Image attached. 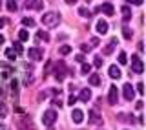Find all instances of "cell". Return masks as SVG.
<instances>
[{"label":"cell","mask_w":146,"mask_h":130,"mask_svg":"<svg viewBox=\"0 0 146 130\" xmlns=\"http://www.w3.org/2000/svg\"><path fill=\"white\" fill-rule=\"evenodd\" d=\"M58 22H60V15L55 11H49V13H44L42 15V24L46 27H57Z\"/></svg>","instance_id":"1"},{"label":"cell","mask_w":146,"mask_h":130,"mask_svg":"<svg viewBox=\"0 0 146 130\" xmlns=\"http://www.w3.org/2000/svg\"><path fill=\"white\" fill-rule=\"evenodd\" d=\"M131 72L133 73H143L144 72V64L137 55H131Z\"/></svg>","instance_id":"2"},{"label":"cell","mask_w":146,"mask_h":130,"mask_svg":"<svg viewBox=\"0 0 146 130\" xmlns=\"http://www.w3.org/2000/svg\"><path fill=\"white\" fill-rule=\"evenodd\" d=\"M55 121H57V112H55V110H46L44 115H42V123L48 125V127H51Z\"/></svg>","instance_id":"3"},{"label":"cell","mask_w":146,"mask_h":130,"mask_svg":"<svg viewBox=\"0 0 146 130\" xmlns=\"http://www.w3.org/2000/svg\"><path fill=\"white\" fill-rule=\"evenodd\" d=\"M64 77H66V66H64V62H58L57 66H55V79H57V81H62Z\"/></svg>","instance_id":"4"},{"label":"cell","mask_w":146,"mask_h":130,"mask_svg":"<svg viewBox=\"0 0 146 130\" xmlns=\"http://www.w3.org/2000/svg\"><path fill=\"white\" fill-rule=\"evenodd\" d=\"M117 101H119L117 86H110V92H108V103H110V105H115Z\"/></svg>","instance_id":"5"},{"label":"cell","mask_w":146,"mask_h":130,"mask_svg":"<svg viewBox=\"0 0 146 130\" xmlns=\"http://www.w3.org/2000/svg\"><path fill=\"white\" fill-rule=\"evenodd\" d=\"M27 55H29L31 59H33V61H40V59L44 57V52L40 48H31L29 52H27Z\"/></svg>","instance_id":"6"},{"label":"cell","mask_w":146,"mask_h":130,"mask_svg":"<svg viewBox=\"0 0 146 130\" xmlns=\"http://www.w3.org/2000/svg\"><path fill=\"white\" fill-rule=\"evenodd\" d=\"M122 90H124V99H126V101H133L135 90L131 88V84H124V86H122Z\"/></svg>","instance_id":"7"},{"label":"cell","mask_w":146,"mask_h":130,"mask_svg":"<svg viewBox=\"0 0 146 130\" xmlns=\"http://www.w3.org/2000/svg\"><path fill=\"white\" fill-rule=\"evenodd\" d=\"M99 11H102L104 15H108V17H111L113 13H115V9H113V6L110 2H106V4H102V6H99Z\"/></svg>","instance_id":"8"},{"label":"cell","mask_w":146,"mask_h":130,"mask_svg":"<svg viewBox=\"0 0 146 130\" xmlns=\"http://www.w3.org/2000/svg\"><path fill=\"white\" fill-rule=\"evenodd\" d=\"M97 33H100V35H106L108 33V22L102 20V18H99V20H97Z\"/></svg>","instance_id":"9"},{"label":"cell","mask_w":146,"mask_h":130,"mask_svg":"<svg viewBox=\"0 0 146 130\" xmlns=\"http://www.w3.org/2000/svg\"><path fill=\"white\" fill-rule=\"evenodd\" d=\"M71 119H73V123L80 125V123H82V119H84V112L75 108V110H73V114H71Z\"/></svg>","instance_id":"10"},{"label":"cell","mask_w":146,"mask_h":130,"mask_svg":"<svg viewBox=\"0 0 146 130\" xmlns=\"http://www.w3.org/2000/svg\"><path fill=\"white\" fill-rule=\"evenodd\" d=\"M110 77L111 79H121V68L115 66V64H111V66H110Z\"/></svg>","instance_id":"11"},{"label":"cell","mask_w":146,"mask_h":130,"mask_svg":"<svg viewBox=\"0 0 146 130\" xmlns=\"http://www.w3.org/2000/svg\"><path fill=\"white\" fill-rule=\"evenodd\" d=\"M79 99L82 101V103H88V101L91 99V92L88 90V88H84V90H80V95H79Z\"/></svg>","instance_id":"12"},{"label":"cell","mask_w":146,"mask_h":130,"mask_svg":"<svg viewBox=\"0 0 146 130\" xmlns=\"http://www.w3.org/2000/svg\"><path fill=\"white\" fill-rule=\"evenodd\" d=\"M115 46H117V39H111V40H110V44L106 46V48H104V55H110V53H111L113 52V48H115Z\"/></svg>","instance_id":"13"},{"label":"cell","mask_w":146,"mask_h":130,"mask_svg":"<svg viewBox=\"0 0 146 130\" xmlns=\"http://www.w3.org/2000/svg\"><path fill=\"white\" fill-rule=\"evenodd\" d=\"M88 81H90V84H91V86H99V84H100V77L97 75V73H91Z\"/></svg>","instance_id":"14"},{"label":"cell","mask_w":146,"mask_h":130,"mask_svg":"<svg viewBox=\"0 0 146 130\" xmlns=\"http://www.w3.org/2000/svg\"><path fill=\"white\" fill-rule=\"evenodd\" d=\"M90 121H91V123H95V125H99V123H100V117H99V114L95 112V110H91V112H90Z\"/></svg>","instance_id":"15"},{"label":"cell","mask_w":146,"mask_h":130,"mask_svg":"<svg viewBox=\"0 0 146 130\" xmlns=\"http://www.w3.org/2000/svg\"><path fill=\"white\" fill-rule=\"evenodd\" d=\"M36 40H44V42H48L49 35L46 33V31H36Z\"/></svg>","instance_id":"16"},{"label":"cell","mask_w":146,"mask_h":130,"mask_svg":"<svg viewBox=\"0 0 146 130\" xmlns=\"http://www.w3.org/2000/svg\"><path fill=\"white\" fill-rule=\"evenodd\" d=\"M17 7H18V6H17V0H7V9H9L11 13L17 11Z\"/></svg>","instance_id":"17"},{"label":"cell","mask_w":146,"mask_h":130,"mask_svg":"<svg viewBox=\"0 0 146 130\" xmlns=\"http://www.w3.org/2000/svg\"><path fill=\"white\" fill-rule=\"evenodd\" d=\"M130 15H131L130 7H128V6H124V7H122V18H124V20H130Z\"/></svg>","instance_id":"18"},{"label":"cell","mask_w":146,"mask_h":130,"mask_svg":"<svg viewBox=\"0 0 146 130\" xmlns=\"http://www.w3.org/2000/svg\"><path fill=\"white\" fill-rule=\"evenodd\" d=\"M122 35H124V39H126V40H130L133 33H131V29H130V27H126V26H124V27H122Z\"/></svg>","instance_id":"19"},{"label":"cell","mask_w":146,"mask_h":130,"mask_svg":"<svg viewBox=\"0 0 146 130\" xmlns=\"http://www.w3.org/2000/svg\"><path fill=\"white\" fill-rule=\"evenodd\" d=\"M79 15H80V17H84V18H90V17H91V13H90V9L80 7V9H79Z\"/></svg>","instance_id":"20"},{"label":"cell","mask_w":146,"mask_h":130,"mask_svg":"<svg viewBox=\"0 0 146 130\" xmlns=\"http://www.w3.org/2000/svg\"><path fill=\"white\" fill-rule=\"evenodd\" d=\"M18 39H20V40H29V33H27L26 29L18 31Z\"/></svg>","instance_id":"21"},{"label":"cell","mask_w":146,"mask_h":130,"mask_svg":"<svg viewBox=\"0 0 146 130\" xmlns=\"http://www.w3.org/2000/svg\"><path fill=\"white\" fill-rule=\"evenodd\" d=\"M22 24H24V26H35V20L29 18V17H24V18H22Z\"/></svg>","instance_id":"22"},{"label":"cell","mask_w":146,"mask_h":130,"mask_svg":"<svg viewBox=\"0 0 146 130\" xmlns=\"http://www.w3.org/2000/svg\"><path fill=\"white\" fill-rule=\"evenodd\" d=\"M82 73H84V75H88V73L91 72V64H88V62H84L82 64V70H80Z\"/></svg>","instance_id":"23"},{"label":"cell","mask_w":146,"mask_h":130,"mask_svg":"<svg viewBox=\"0 0 146 130\" xmlns=\"http://www.w3.org/2000/svg\"><path fill=\"white\" fill-rule=\"evenodd\" d=\"M70 52H71L70 46H60V48H58V53H60V55H68Z\"/></svg>","instance_id":"24"},{"label":"cell","mask_w":146,"mask_h":130,"mask_svg":"<svg viewBox=\"0 0 146 130\" xmlns=\"http://www.w3.org/2000/svg\"><path fill=\"white\" fill-rule=\"evenodd\" d=\"M119 62H121V64H126V62H128V55H126L124 52L119 53Z\"/></svg>","instance_id":"25"},{"label":"cell","mask_w":146,"mask_h":130,"mask_svg":"<svg viewBox=\"0 0 146 130\" xmlns=\"http://www.w3.org/2000/svg\"><path fill=\"white\" fill-rule=\"evenodd\" d=\"M13 52H15L17 55H20L22 53V44L20 42H15V44H13Z\"/></svg>","instance_id":"26"},{"label":"cell","mask_w":146,"mask_h":130,"mask_svg":"<svg viewBox=\"0 0 146 130\" xmlns=\"http://www.w3.org/2000/svg\"><path fill=\"white\" fill-rule=\"evenodd\" d=\"M7 115V108H6V105H0V117H6Z\"/></svg>","instance_id":"27"},{"label":"cell","mask_w":146,"mask_h":130,"mask_svg":"<svg viewBox=\"0 0 146 130\" xmlns=\"http://www.w3.org/2000/svg\"><path fill=\"white\" fill-rule=\"evenodd\" d=\"M6 55H7V59H11V61H15V57H17V53L13 52V50H7Z\"/></svg>","instance_id":"28"},{"label":"cell","mask_w":146,"mask_h":130,"mask_svg":"<svg viewBox=\"0 0 146 130\" xmlns=\"http://www.w3.org/2000/svg\"><path fill=\"white\" fill-rule=\"evenodd\" d=\"M11 90H13V95H17V90H18V82L17 81H11Z\"/></svg>","instance_id":"29"},{"label":"cell","mask_w":146,"mask_h":130,"mask_svg":"<svg viewBox=\"0 0 146 130\" xmlns=\"http://www.w3.org/2000/svg\"><path fill=\"white\" fill-rule=\"evenodd\" d=\"M75 103H77V97H75V95H70V99H68V105H70V106H73Z\"/></svg>","instance_id":"30"},{"label":"cell","mask_w":146,"mask_h":130,"mask_svg":"<svg viewBox=\"0 0 146 130\" xmlns=\"http://www.w3.org/2000/svg\"><path fill=\"white\" fill-rule=\"evenodd\" d=\"M95 66H97V68H100V66H102V59H100V57H95Z\"/></svg>","instance_id":"31"},{"label":"cell","mask_w":146,"mask_h":130,"mask_svg":"<svg viewBox=\"0 0 146 130\" xmlns=\"http://www.w3.org/2000/svg\"><path fill=\"white\" fill-rule=\"evenodd\" d=\"M137 92H139V94H143V92H144V84H143V82L137 84Z\"/></svg>","instance_id":"32"},{"label":"cell","mask_w":146,"mask_h":130,"mask_svg":"<svg viewBox=\"0 0 146 130\" xmlns=\"http://www.w3.org/2000/svg\"><path fill=\"white\" fill-rule=\"evenodd\" d=\"M80 50H82V52H90V50H91V46H88V44H82V46H80Z\"/></svg>","instance_id":"33"},{"label":"cell","mask_w":146,"mask_h":130,"mask_svg":"<svg viewBox=\"0 0 146 130\" xmlns=\"http://www.w3.org/2000/svg\"><path fill=\"white\" fill-rule=\"evenodd\" d=\"M99 46V39H91V48H97Z\"/></svg>","instance_id":"34"},{"label":"cell","mask_w":146,"mask_h":130,"mask_svg":"<svg viewBox=\"0 0 146 130\" xmlns=\"http://www.w3.org/2000/svg\"><path fill=\"white\" fill-rule=\"evenodd\" d=\"M126 2H130V4H137V6H141V4H143V0H126Z\"/></svg>","instance_id":"35"},{"label":"cell","mask_w":146,"mask_h":130,"mask_svg":"<svg viewBox=\"0 0 146 130\" xmlns=\"http://www.w3.org/2000/svg\"><path fill=\"white\" fill-rule=\"evenodd\" d=\"M77 61H79V62H84V55H77Z\"/></svg>","instance_id":"36"},{"label":"cell","mask_w":146,"mask_h":130,"mask_svg":"<svg viewBox=\"0 0 146 130\" xmlns=\"http://www.w3.org/2000/svg\"><path fill=\"white\" fill-rule=\"evenodd\" d=\"M66 4H70V6H71V4H77V0H66Z\"/></svg>","instance_id":"37"},{"label":"cell","mask_w":146,"mask_h":130,"mask_svg":"<svg viewBox=\"0 0 146 130\" xmlns=\"http://www.w3.org/2000/svg\"><path fill=\"white\" fill-rule=\"evenodd\" d=\"M2 26H6V20H4V18H0V27Z\"/></svg>","instance_id":"38"},{"label":"cell","mask_w":146,"mask_h":130,"mask_svg":"<svg viewBox=\"0 0 146 130\" xmlns=\"http://www.w3.org/2000/svg\"><path fill=\"white\" fill-rule=\"evenodd\" d=\"M2 42H4V37H2V35H0V44H2Z\"/></svg>","instance_id":"39"},{"label":"cell","mask_w":146,"mask_h":130,"mask_svg":"<svg viewBox=\"0 0 146 130\" xmlns=\"http://www.w3.org/2000/svg\"><path fill=\"white\" fill-rule=\"evenodd\" d=\"M2 95H4V92H2V90H0V97H2Z\"/></svg>","instance_id":"40"},{"label":"cell","mask_w":146,"mask_h":130,"mask_svg":"<svg viewBox=\"0 0 146 130\" xmlns=\"http://www.w3.org/2000/svg\"><path fill=\"white\" fill-rule=\"evenodd\" d=\"M0 6H2V2H0Z\"/></svg>","instance_id":"41"}]
</instances>
